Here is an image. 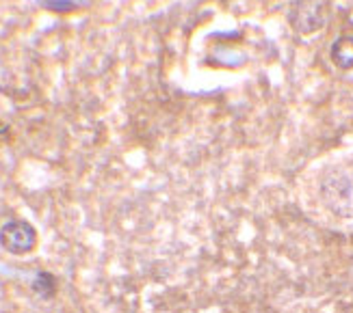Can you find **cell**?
Masks as SVG:
<instances>
[{"label": "cell", "instance_id": "3957f363", "mask_svg": "<svg viewBox=\"0 0 353 313\" xmlns=\"http://www.w3.org/2000/svg\"><path fill=\"white\" fill-rule=\"evenodd\" d=\"M33 290L37 294H41L43 299H50V296L54 294V290H57V281L48 272H37V277L33 281Z\"/></svg>", "mask_w": 353, "mask_h": 313}, {"label": "cell", "instance_id": "277c9868", "mask_svg": "<svg viewBox=\"0 0 353 313\" xmlns=\"http://www.w3.org/2000/svg\"><path fill=\"white\" fill-rule=\"evenodd\" d=\"M43 7L54 11H70L76 7V0H43Z\"/></svg>", "mask_w": 353, "mask_h": 313}, {"label": "cell", "instance_id": "6da1fadb", "mask_svg": "<svg viewBox=\"0 0 353 313\" xmlns=\"http://www.w3.org/2000/svg\"><path fill=\"white\" fill-rule=\"evenodd\" d=\"M35 244H37V231L26 221L13 218V221H7L0 227V246L13 255L28 253V250L35 248Z\"/></svg>", "mask_w": 353, "mask_h": 313}, {"label": "cell", "instance_id": "7a4b0ae2", "mask_svg": "<svg viewBox=\"0 0 353 313\" xmlns=\"http://www.w3.org/2000/svg\"><path fill=\"white\" fill-rule=\"evenodd\" d=\"M332 58L336 61V65L343 69L353 67V37H343L336 41L332 48Z\"/></svg>", "mask_w": 353, "mask_h": 313}]
</instances>
